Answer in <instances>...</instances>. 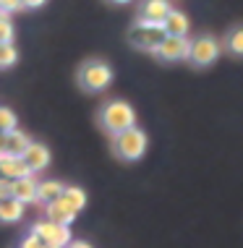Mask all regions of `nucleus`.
<instances>
[{
	"mask_svg": "<svg viewBox=\"0 0 243 248\" xmlns=\"http://www.w3.org/2000/svg\"><path fill=\"white\" fill-rule=\"evenodd\" d=\"M21 159L26 162V167H29L32 172H39V170H45L47 165H50V149H47L45 144H37V141H32L29 146H26V152L21 154Z\"/></svg>",
	"mask_w": 243,
	"mask_h": 248,
	"instance_id": "1a4fd4ad",
	"label": "nucleus"
},
{
	"mask_svg": "<svg viewBox=\"0 0 243 248\" xmlns=\"http://www.w3.org/2000/svg\"><path fill=\"white\" fill-rule=\"evenodd\" d=\"M188 52H191V39L188 37H170L165 34V39L160 42V47L154 50V55L162 60H188Z\"/></svg>",
	"mask_w": 243,
	"mask_h": 248,
	"instance_id": "0eeeda50",
	"label": "nucleus"
},
{
	"mask_svg": "<svg viewBox=\"0 0 243 248\" xmlns=\"http://www.w3.org/2000/svg\"><path fill=\"white\" fill-rule=\"evenodd\" d=\"M18 60V50L13 47V42H0V68H11Z\"/></svg>",
	"mask_w": 243,
	"mask_h": 248,
	"instance_id": "6ab92c4d",
	"label": "nucleus"
},
{
	"mask_svg": "<svg viewBox=\"0 0 243 248\" xmlns=\"http://www.w3.org/2000/svg\"><path fill=\"white\" fill-rule=\"evenodd\" d=\"M11 196L18 199L21 204H34V201H37V180H34V172H32V175H24V178H16V180H13Z\"/></svg>",
	"mask_w": 243,
	"mask_h": 248,
	"instance_id": "f8f14e48",
	"label": "nucleus"
},
{
	"mask_svg": "<svg viewBox=\"0 0 243 248\" xmlns=\"http://www.w3.org/2000/svg\"><path fill=\"white\" fill-rule=\"evenodd\" d=\"M45 209H47V219H52V222H60V225H71L73 219H76V214H79V212L71 209V204H68V201H65L63 196L47 201Z\"/></svg>",
	"mask_w": 243,
	"mask_h": 248,
	"instance_id": "9b49d317",
	"label": "nucleus"
},
{
	"mask_svg": "<svg viewBox=\"0 0 243 248\" xmlns=\"http://www.w3.org/2000/svg\"><path fill=\"white\" fill-rule=\"evenodd\" d=\"M110 3H118V5H123V3H131V0H110Z\"/></svg>",
	"mask_w": 243,
	"mask_h": 248,
	"instance_id": "cd10ccee",
	"label": "nucleus"
},
{
	"mask_svg": "<svg viewBox=\"0 0 243 248\" xmlns=\"http://www.w3.org/2000/svg\"><path fill=\"white\" fill-rule=\"evenodd\" d=\"M170 8H173V5L167 3V0H144V3H141L139 16L149 18V21H162V18L167 16V11H170Z\"/></svg>",
	"mask_w": 243,
	"mask_h": 248,
	"instance_id": "4468645a",
	"label": "nucleus"
},
{
	"mask_svg": "<svg viewBox=\"0 0 243 248\" xmlns=\"http://www.w3.org/2000/svg\"><path fill=\"white\" fill-rule=\"evenodd\" d=\"M222 45H225L235 58H243V26H235V29L227 31V37Z\"/></svg>",
	"mask_w": 243,
	"mask_h": 248,
	"instance_id": "a211bd4d",
	"label": "nucleus"
},
{
	"mask_svg": "<svg viewBox=\"0 0 243 248\" xmlns=\"http://www.w3.org/2000/svg\"><path fill=\"white\" fill-rule=\"evenodd\" d=\"M3 152H5V133L0 131V154H3Z\"/></svg>",
	"mask_w": 243,
	"mask_h": 248,
	"instance_id": "bb28decb",
	"label": "nucleus"
},
{
	"mask_svg": "<svg viewBox=\"0 0 243 248\" xmlns=\"http://www.w3.org/2000/svg\"><path fill=\"white\" fill-rule=\"evenodd\" d=\"M65 248H92V246L86 243V240H71V243L65 246Z\"/></svg>",
	"mask_w": 243,
	"mask_h": 248,
	"instance_id": "a878e982",
	"label": "nucleus"
},
{
	"mask_svg": "<svg viewBox=\"0 0 243 248\" xmlns=\"http://www.w3.org/2000/svg\"><path fill=\"white\" fill-rule=\"evenodd\" d=\"M16 11H24L21 0H0V13L11 16V13H16Z\"/></svg>",
	"mask_w": 243,
	"mask_h": 248,
	"instance_id": "4be33fe9",
	"label": "nucleus"
},
{
	"mask_svg": "<svg viewBox=\"0 0 243 248\" xmlns=\"http://www.w3.org/2000/svg\"><path fill=\"white\" fill-rule=\"evenodd\" d=\"M60 193H63V183L60 180H42V183H37V201H42V204L58 199Z\"/></svg>",
	"mask_w": 243,
	"mask_h": 248,
	"instance_id": "dca6fc26",
	"label": "nucleus"
},
{
	"mask_svg": "<svg viewBox=\"0 0 243 248\" xmlns=\"http://www.w3.org/2000/svg\"><path fill=\"white\" fill-rule=\"evenodd\" d=\"M24 175H32V170L26 167V162L18 154H8V152L0 154V178L16 180V178H24Z\"/></svg>",
	"mask_w": 243,
	"mask_h": 248,
	"instance_id": "6e6552de",
	"label": "nucleus"
},
{
	"mask_svg": "<svg viewBox=\"0 0 243 248\" xmlns=\"http://www.w3.org/2000/svg\"><path fill=\"white\" fill-rule=\"evenodd\" d=\"M222 52V42L217 37L212 34H201L191 42V52H188V60H191L194 65H199V68H204V65H212L214 60L220 58Z\"/></svg>",
	"mask_w": 243,
	"mask_h": 248,
	"instance_id": "39448f33",
	"label": "nucleus"
},
{
	"mask_svg": "<svg viewBox=\"0 0 243 248\" xmlns=\"http://www.w3.org/2000/svg\"><path fill=\"white\" fill-rule=\"evenodd\" d=\"M97 120H99V128H102L105 133L115 136V133L136 125V110H133L126 99H110L107 105H102Z\"/></svg>",
	"mask_w": 243,
	"mask_h": 248,
	"instance_id": "f257e3e1",
	"label": "nucleus"
},
{
	"mask_svg": "<svg viewBox=\"0 0 243 248\" xmlns=\"http://www.w3.org/2000/svg\"><path fill=\"white\" fill-rule=\"evenodd\" d=\"M71 225H60V222H52V219H39V222L32 227V232L42 240L45 246H52V248H65L71 243Z\"/></svg>",
	"mask_w": 243,
	"mask_h": 248,
	"instance_id": "423d86ee",
	"label": "nucleus"
},
{
	"mask_svg": "<svg viewBox=\"0 0 243 248\" xmlns=\"http://www.w3.org/2000/svg\"><path fill=\"white\" fill-rule=\"evenodd\" d=\"M162 39H165L162 21H149V18H144V16H136L133 29L128 31V42L136 50H144V52H154L160 47Z\"/></svg>",
	"mask_w": 243,
	"mask_h": 248,
	"instance_id": "7ed1b4c3",
	"label": "nucleus"
},
{
	"mask_svg": "<svg viewBox=\"0 0 243 248\" xmlns=\"http://www.w3.org/2000/svg\"><path fill=\"white\" fill-rule=\"evenodd\" d=\"M24 209H26V204H21L18 199H0V222H5V225H13V222H21V217H24Z\"/></svg>",
	"mask_w": 243,
	"mask_h": 248,
	"instance_id": "ddd939ff",
	"label": "nucleus"
},
{
	"mask_svg": "<svg viewBox=\"0 0 243 248\" xmlns=\"http://www.w3.org/2000/svg\"><path fill=\"white\" fill-rule=\"evenodd\" d=\"M29 144H32L29 133H24L18 128H13V131L5 133V152H8V154H18V157H21Z\"/></svg>",
	"mask_w": 243,
	"mask_h": 248,
	"instance_id": "2eb2a0df",
	"label": "nucleus"
},
{
	"mask_svg": "<svg viewBox=\"0 0 243 248\" xmlns=\"http://www.w3.org/2000/svg\"><path fill=\"white\" fill-rule=\"evenodd\" d=\"M60 196L68 201L73 212H81L86 206V191L79 188V186H63V193H60Z\"/></svg>",
	"mask_w": 243,
	"mask_h": 248,
	"instance_id": "f3484780",
	"label": "nucleus"
},
{
	"mask_svg": "<svg viewBox=\"0 0 243 248\" xmlns=\"http://www.w3.org/2000/svg\"><path fill=\"white\" fill-rule=\"evenodd\" d=\"M0 42H13V24L5 13H0Z\"/></svg>",
	"mask_w": 243,
	"mask_h": 248,
	"instance_id": "412c9836",
	"label": "nucleus"
},
{
	"mask_svg": "<svg viewBox=\"0 0 243 248\" xmlns=\"http://www.w3.org/2000/svg\"><path fill=\"white\" fill-rule=\"evenodd\" d=\"M162 29H165V34H170V37H188L191 21H188V16L183 11L170 8V11H167V16L162 18Z\"/></svg>",
	"mask_w": 243,
	"mask_h": 248,
	"instance_id": "9d476101",
	"label": "nucleus"
},
{
	"mask_svg": "<svg viewBox=\"0 0 243 248\" xmlns=\"http://www.w3.org/2000/svg\"><path fill=\"white\" fill-rule=\"evenodd\" d=\"M18 248H42V240H39L34 232H29V235L21 240V246H18Z\"/></svg>",
	"mask_w": 243,
	"mask_h": 248,
	"instance_id": "5701e85b",
	"label": "nucleus"
},
{
	"mask_svg": "<svg viewBox=\"0 0 243 248\" xmlns=\"http://www.w3.org/2000/svg\"><path fill=\"white\" fill-rule=\"evenodd\" d=\"M42 248H52V246H45V243H42Z\"/></svg>",
	"mask_w": 243,
	"mask_h": 248,
	"instance_id": "c85d7f7f",
	"label": "nucleus"
},
{
	"mask_svg": "<svg viewBox=\"0 0 243 248\" xmlns=\"http://www.w3.org/2000/svg\"><path fill=\"white\" fill-rule=\"evenodd\" d=\"M146 133L136 128V125H131V128L120 131L113 136V152H115L118 159H123V162H136L146 154Z\"/></svg>",
	"mask_w": 243,
	"mask_h": 248,
	"instance_id": "f03ea898",
	"label": "nucleus"
},
{
	"mask_svg": "<svg viewBox=\"0 0 243 248\" xmlns=\"http://www.w3.org/2000/svg\"><path fill=\"white\" fill-rule=\"evenodd\" d=\"M76 81L84 92L97 94V92H105L113 84V68L105 60H86L76 73Z\"/></svg>",
	"mask_w": 243,
	"mask_h": 248,
	"instance_id": "20e7f679",
	"label": "nucleus"
},
{
	"mask_svg": "<svg viewBox=\"0 0 243 248\" xmlns=\"http://www.w3.org/2000/svg\"><path fill=\"white\" fill-rule=\"evenodd\" d=\"M45 3H47V0H21V5H24V8H29V11H34V8H42Z\"/></svg>",
	"mask_w": 243,
	"mask_h": 248,
	"instance_id": "393cba45",
	"label": "nucleus"
},
{
	"mask_svg": "<svg viewBox=\"0 0 243 248\" xmlns=\"http://www.w3.org/2000/svg\"><path fill=\"white\" fill-rule=\"evenodd\" d=\"M11 186H13V180L0 178V199H8L11 196Z\"/></svg>",
	"mask_w": 243,
	"mask_h": 248,
	"instance_id": "b1692460",
	"label": "nucleus"
},
{
	"mask_svg": "<svg viewBox=\"0 0 243 248\" xmlns=\"http://www.w3.org/2000/svg\"><path fill=\"white\" fill-rule=\"evenodd\" d=\"M13 128H18V118H16V112L11 110V107H0V131L3 133H8Z\"/></svg>",
	"mask_w": 243,
	"mask_h": 248,
	"instance_id": "aec40b11",
	"label": "nucleus"
}]
</instances>
